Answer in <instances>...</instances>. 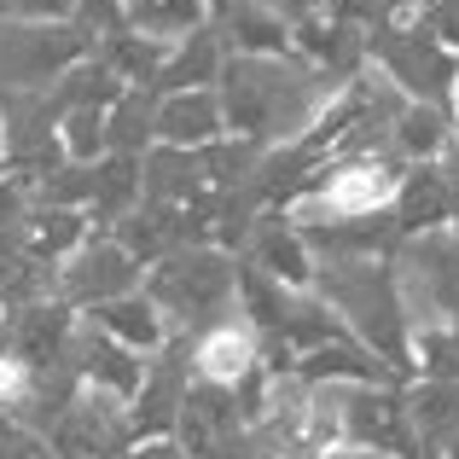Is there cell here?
Segmentation results:
<instances>
[{"label":"cell","instance_id":"6","mask_svg":"<svg viewBox=\"0 0 459 459\" xmlns=\"http://www.w3.org/2000/svg\"><path fill=\"white\" fill-rule=\"evenodd\" d=\"M140 285H146V268L111 233H88V245L53 268V297L76 314H93V308L117 303V297L140 291Z\"/></svg>","mask_w":459,"mask_h":459},{"label":"cell","instance_id":"33","mask_svg":"<svg viewBox=\"0 0 459 459\" xmlns=\"http://www.w3.org/2000/svg\"><path fill=\"white\" fill-rule=\"evenodd\" d=\"M0 175H6V146H0Z\"/></svg>","mask_w":459,"mask_h":459},{"label":"cell","instance_id":"4","mask_svg":"<svg viewBox=\"0 0 459 459\" xmlns=\"http://www.w3.org/2000/svg\"><path fill=\"white\" fill-rule=\"evenodd\" d=\"M367 53L384 65L390 88L402 93L407 105H430V111L454 117V88H459V58L448 53L442 41H430L413 18L407 23H390L378 18L367 30Z\"/></svg>","mask_w":459,"mask_h":459},{"label":"cell","instance_id":"28","mask_svg":"<svg viewBox=\"0 0 459 459\" xmlns=\"http://www.w3.org/2000/svg\"><path fill=\"white\" fill-rule=\"evenodd\" d=\"M268 12H280L285 23H303V18H314V12H325V0H262Z\"/></svg>","mask_w":459,"mask_h":459},{"label":"cell","instance_id":"9","mask_svg":"<svg viewBox=\"0 0 459 459\" xmlns=\"http://www.w3.org/2000/svg\"><path fill=\"white\" fill-rule=\"evenodd\" d=\"M245 238H250V268L280 280L285 291H314V256H308L303 233H297L280 210H262Z\"/></svg>","mask_w":459,"mask_h":459},{"label":"cell","instance_id":"8","mask_svg":"<svg viewBox=\"0 0 459 459\" xmlns=\"http://www.w3.org/2000/svg\"><path fill=\"white\" fill-rule=\"evenodd\" d=\"M186 355H192V378L198 384L233 390L238 378L256 372V332H250L238 314H227V320H215V325H204V332L186 337Z\"/></svg>","mask_w":459,"mask_h":459},{"label":"cell","instance_id":"11","mask_svg":"<svg viewBox=\"0 0 459 459\" xmlns=\"http://www.w3.org/2000/svg\"><path fill=\"white\" fill-rule=\"evenodd\" d=\"M221 100L215 88L204 93H169L157 100V117H152V146H175V152H204L210 140H221Z\"/></svg>","mask_w":459,"mask_h":459},{"label":"cell","instance_id":"13","mask_svg":"<svg viewBox=\"0 0 459 459\" xmlns=\"http://www.w3.org/2000/svg\"><path fill=\"white\" fill-rule=\"evenodd\" d=\"M204 169L198 152H175V146H152L140 157V204H163V210H186L204 198Z\"/></svg>","mask_w":459,"mask_h":459},{"label":"cell","instance_id":"31","mask_svg":"<svg viewBox=\"0 0 459 459\" xmlns=\"http://www.w3.org/2000/svg\"><path fill=\"white\" fill-rule=\"evenodd\" d=\"M204 6H210L215 18H227V12H233V6H245V0H204Z\"/></svg>","mask_w":459,"mask_h":459},{"label":"cell","instance_id":"19","mask_svg":"<svg viewBox=\"0 0 459 459\" xmlns=\"http://www.w3.org/2000/svg\"><path fill=\"white\" fill-rule=\"evenodd\" d=\"M169 47L175 41H152V35H134V30H117V35H105L93 53L105 58V70H111L123 88H146L152 93V82H157V70L169 65Z\"/></svg>","mask_w":459,"mask_h":459},{"label":"cell","instance_id":"21","mask_svg":"<svg viewBox=\"0 0 459 459\" xmlns=\"http://www.w3.org/2000/svg\"><path fill=\"white\" fill-rule=\"evenodd\" d=\"M152 117H157V93L123 88V93H117V105L105 111V152L146 157L152 152Z\"/></svg>","mask_w":459,"mask_h":459},{"label":"cell","instance_id":"18","mask_svg":"<svg viewBox=\"0 0 459 459\" xmlns=\"http://www.w3.org/2000/svg\"><path fill=\"white\" fill-rule=\"evenodd\" d=\"M221 35H233V53H250V58H291V23L280 12H268L262 0H245L233 6L221 23Z\"/></svg>","mask_w":459,"mask_h":459},{"label":"cell","instance_id":"30","mask_svg":"<svg viewBox=\"0 0 459 459\" xmlns=\"http://www.w3.org/2000/svg\"><path fill=\"white\" fill-rule=\"evenodd\" d=\"M325 459H395V454H372V448H332Z\"/></svg>","mask_w":459,"mask_h":459},{"label":"cell","instance_id":"25","mask_svg":"<svg viewBox=\"0 0 459 459\" xmlns=\"http://www.w3.org/2000/svg\"><path fill=\"white\" fill-rule=\"evenodd\" d=\"M70 0H0V23H65Z\"/></svg>","mask_w":459,"mask_h":459},{"label":"cell","instance_id":"34","mask_svg":"<svg viewBox=\"0 0 459 459\" xmlns=\"http://www.w3.org/2000/svg\"><path fill=\"white\" fill-rule=\"evenodd\" d=\"M262 459H273V454H262Z\"/></svg>","mask_w":459,"mask_h":459},{"label":"cell","instance_id":"29","mask_svg":"<svg viewBox=\"0 0 459 459\" xmlns=\"http://www.w3.org/2000/svg\"><path fill=\"white\" fill-rule=\"evenodd\" d=\"M123 459H186V454H180V442H175V437H157V442H134V448H128Z\"/></svg>","mask_w":459,"mask_h":459},{"label":"cell","instance_id":"20","mask_svg":"<svg viewBox=\"0 0 459 459\" xmlns=\"http://www.w3.org/2000/svg\"><path fill=\"white\" fill-rule=\"evenodd\" d=\"M454 140V117H442V111H430V105H402L395 111V123H390V152H395V163H437L442 146Z\"/></svg>","mask_w":459,"mask_h":459},{"label":"cell","instance_id":"14","mask_svg":"<svg viewBox=\"0 0 459 459\" xmlns=\"http://www.w3.org/2000/svg\"><path fill=\"white\" fill-rule=\"evenodd\" d=\"M88 325H100L111 343H123V349H134L140 360H152L157 349L169 343V320L152 308V297L146 291H128V297H117V303H105V308H93V314H82Z\"/></svg>","mask_w":459,"mask_h":459},{"label":"cell","instance_id":"7","mask_svg":"<svg viewBox=\"0 0 459 459\" xmlns=\"http://www.w3.org/2000/svg\"><path fill=\"white\" fill-rule=\"evenodd\" d=\"M82 314L65 308L58 297H47V303H23V308H6V325H0V355L23 360L30 372L41 367H58L70 349V332H76Z\"/></svg>","mask_w":459,"mask_h":459},{"label":"cell","instance_id":"10","mask_svg":"<svg viewBox=\"0 0 459 459\" xmlns=\"http://www.w3.org/2000/svg\"><path fill=\"white\" fill-rule=\"evenodd\" d=\"M390 221L402 238H419V233H442L454 221V198H448V180H442L437 163H413L402 169L395 180V198H390Z\"/></svg>","mask_w":459,"mask_h":459},{"label":"cell","instance_id":"27","mask_svg":"<svg viewBox=\"0 0 459 459\" xmlns=\"http://www.w3.org/2000/svg\"><path fill=\"white\" fill-rule=\"evenodd\" d=\"M325 18L332 23H355V30H372L384 18V0H325Z\"/></svg>","mask_w":459,"mask_h":459},{"label":"cell","instance_id":"32","mask_svg":"<svg viewBox=\"0 0 459 459\" xmlns=\"http://www.w3.org/2000/svg\"><path fill=\"white\" fill-rule=\"evenodd\" d=\"M454 140H459V88H454Z\"/></svg>","mask_w":459,"mask_h":459},{"label":"cell","instance_id":"2","mask_svg":"<svg viewBox=\"0 0 459 459\" xmlns=\"http://www.w3.org/2000/svg\"><path fill=\"white\" fill-rule=\"evenodd\" d=\"M314 297L337 314V325L349 332V343H360L372 360L413 378V332L402 314V291H395V268L384 256L372 262H325L314 268Z\"/></svg>","mask_w":459,"mask_h":459},{"label":"cell","instance_id":"15","mask_svg":"<svg viewBox=\"0 0 459 459\" xmlns=\"http://www.w3.org/2000/svg\"><path fill=\"white\" fill-rule=\"evenodd\" d=\"M402 413H407V430H413L419 448L437 454L459 430V384L454 378H413L402 390Z\"/></svg>","mask_w":459,"mask_h":459},{"label":"cell","instance_id":"3","mask_svg":"<svg viewBox=\"0 0 459 459\" xmlns=\"http://www.w3.org/2000/svg\"><path fill=\"white\" fill-rule=\"evenodd\" d=\"M140 291H146L152 308L169 320V332L192 337V332H204V325L238 314V303H233L238 297V262H233V250L186 245V250H175V256L152 262Z\"/></svg>","mask_w":459,"mask_h":459},{"label":"cell","instance_id":"17","mask_svg":"<svg viewBox=\"0 0 459 459\" xmlns=\"http://www.w3.org/2000/svg\"><path fill=\"white\" fill-rule=\"evenodd\" d=\"M128 210H140V157L105 152L100 163H93V204H88L93 233H111Z\"/></svg>","mask_w":459,"mask_h":459},{"label":"cell","instance_id":"1","mask_svg":"<svg viewBox=\"0 0 459 459\" xmlns=\"http://www.w3.org/2000/svg\"><path fill=\"white\" fill-rule=\"evenodd\" d=\"M337 82L320 76L303 58H250V53H227L215 100H221V128L233 140L273 152L291 146L297 134H308V123L337 100Z\"/></svg>","mask_w":459,"mask_h":459},{"label":"cell","instance_id":"24","mask_svg":"<svg viewBox=\"0 0 459 459\" xmlns=\"http://www.w3.org/2000/svg\"><path fill=\"white\" fill-rule=\"evenodd\" d=\"M0 459H53V448H47V437H35L30 425L0 413Z\"/></svg>","mask_w":459,"mask_h":459},{"label":"cell","instance_id":"12","mask_svg":"<svg viewBox=\"0 0 459 459\" xmlns=\"http://www.w3.org/2000/svg\"><path fill=\"white\" fill-rule=\"evenodd\" d=\"M221 65H227V41H221L215 23H204V30L180 35V41L169 47V65L157 70L152 93L157 100H169V93H204V88L221 82Z\"/></svg>","mask_w":459,"mask_h":459},{"label":"cell","instance_id":"5","mask_svg":"<svg viewBox=\"0 0 459 459\" xmlns=\"http://www.w3.org/2000/svg\"><path fill=\"white\" fill-rule=\"evenodd\" d=\"M93 47L100 41L76 18H65V23H0V100L47 93Z\"/></svg>","mask_w":459,"mask_h":459},{"label":"cell","instance_id":"26","mask_svg":"<svg viewBox=\"0 0 459 459\" xmlns=\"http://www.w3.org/2000/svg\"><path fill=\"white\" fill-rule=\"evenodd\" d=\"M30 186L23 180H12V175H0V233H18L23 227V215H30Z\"/></svg>","mask_w":459,"mask_h":459},{"label":"cell","instance_id":"22","mask_svg":"<svg viewBox=\"0 0 459 459\" xmlns=\"http://www.w3.org/2000/svg\"><path fill=\"white\" fill-rule=\"evenodd\" d=\"M65 163H100L105 157V111H65L58 117Z\"/></svg>","mask_w":459,"mask_h":459},{"label":"cell","instance_id":"23","mask_svg":"<svg viewBox=\"0 0 459 459\" xmlns=\"http://www.w3.org/2000/svg\"><path fill=\"white\" fill-rule=\"evenodd\" d=\"M413 23L459 58V0H425V6L413 12Z\"/></svg>","mask_w":459,"mask_h":459},{"label":"cell","instance_id":"16","mask_svg":"<svg viewBox=\"0 0 459 459\" xmlns=\"http://www.w3.org/2000/svg\"><path fill=\"white\" fill-rule=\"evenodd\" d=\"M88 233H93L88 210H53V204H30V215H23V227H18V245L30 250L35 262L58 268L65 256H76V250L88 245Z\"/></svg>","mask_w":459,"mask_h":459}]
</instances>
